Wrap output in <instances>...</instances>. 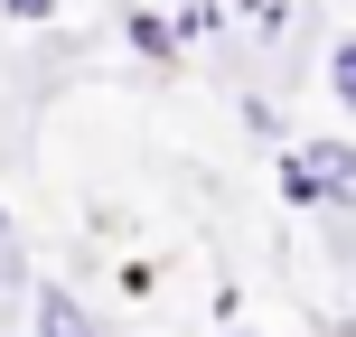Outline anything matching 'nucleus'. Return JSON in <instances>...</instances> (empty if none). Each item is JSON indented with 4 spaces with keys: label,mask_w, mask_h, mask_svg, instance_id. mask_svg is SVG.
I'll return each mask as SVG.
<instances>
[{
    "label": "nucleus",
    "mask_w": 356,
    "mask_h": 337,
    "mask_svg": "<svg viewBox=\"0 0 356 337\" xmlns=\"http://www.w3.org/2000/svg\"><path fill=\"white\" fill-rule=\"evenodd\" d=\"M38 337H85V309L66 290H38Z\"/></svg>",
    "instance_id": "obj_1"
},
{
    "label": "nucleus",
    "mask_w": 356,
    "mask_h": 337,
    "mask_svg": "<svg viewBox=\"0 0 356 337\" xmlns=\"http://www.w3.org/2000/svg\"><path fill=\"white\" fill-rule=\"evenodd\" d=\"M300 160L319 169L328 188H356V150H347V141H319V150H300Z\"/></svg>",
    "instance_id": "obj_2"
},
{
    "label": "nucleus",
    "mask_w": 356,
    "mask_h": 337,
    "mask_svg": "<svg viewBox=\"0 0 356 337\" xmlns=\"http://www.w3.org/2000/svg\"><path fill=\"white\" fill-rule=\"evenodd\" d=\"M338 104H356V47H338Z\"/></svg>",
    "instance_id": "obj_3"
}]
</instances>
